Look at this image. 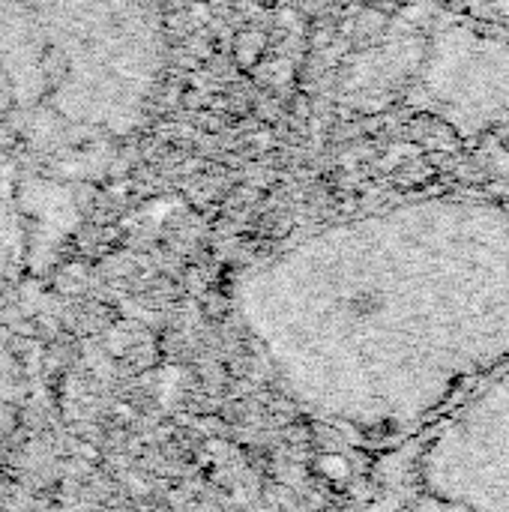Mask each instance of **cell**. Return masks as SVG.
<instances>
[{
    "mask_svg": "<svg viewBox=\"0 0 509 512\" xmlns=\"http://www.w3.org/2000/svg\"><path fill=\"white\" fill-rule=\"evenodd\" d=\"M165 66L153 0H0V126L36 153L78 156L129 138Z\"/></svg>",
    "mask_w": 509,
    "mask_h": 512,
    "instance_id": "6da1fadb",
    "label": "cell"
}]
</instances>
